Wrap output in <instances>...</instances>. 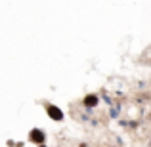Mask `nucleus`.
<instances>
[{"instance_id": "nucleus-1", "label": "nucleus", "mask_w": 151, "mask_h": 147, "mask_svg": "<svg viewBox=\"0 0 151 147\" xmlns=\"http://www.w3.org/2000/svg\"><path fill=\"white\" fill-rule=\"evenodd\" d=\"M46 113H48V117L52 118V120H63L61 109H59V107H55V105H52V103L46 105Z\"/></svg>"}, {"instance_id": "nucleus-5", "label": "nucleus", "mask_w": 151, "mask_h": 147, "mask_svg": "<svg viewBox=\"0 0 151 147\" xmlns=\"http://www.w3.org/2000/svg\"><path fill=\"white\" fill-rule=\"evenodd\" d=\"M149 147H151V145H149Z\"/></svg>"}, {"instance_id": "nucleus-3", "label": "nucleus", "mask_w": 151, "mask_h": 147, "mask_svg": "<svg viewBox=\"0 0 151 147\" xmlns=\"http://www.w3.org/2000/svg\"><path fill=\"white\" fill-rule=\"evenodd\" d=\"M98 103H100V99H98L96 94H88V96L84 98V105L86 107H96Z\"/></svg>"}, {"instance_id": "nucleus-2", "label": "nucleus", "mask_w": 151, "mask_h": 147, "mask_svg": "<svg viewBox=\"0 0 151 147\" xmlns=\"http://www.w3.org/2000/svg\"><path fill=\"white\" fill-rule=\"evenodd\" d=\"M44 132H42L40 128H35V130H31V134H29V141H33V143H37V145H42L44 143Z\"/></svg>"}, {"instance_id": "nucleus-4", "label": "nucleus", "mask_w": 151, "mask_h": 147, "mask_svg": "<svg viewBox=\"0 0 151 147\" xmlns=\"http://www.w3.org/2000/svg\"><path fill=\"white\" fill-rule=\"evenodd\" d=\"M38 147H44V143H42V145H38Z\"/></svg>"}]
</instances>
